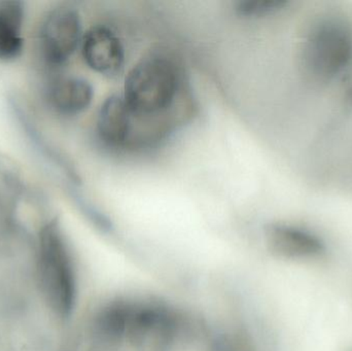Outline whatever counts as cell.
<instances>
[{
	"instance_id": "6da1fadb",
	"label": "cell",
	"mask_w": 352,
	"mask_h": 351,
	"mask_svg": "<svg viewBox=\"0 0 352 351\" xmlns=\"http://www.w3.org/2000/svg\"><path fill=\"white\" fill-rule=\"evenodd\" d=\"M352 60V32L349 24L335 16L314 21L302 41L300 67L312 86H329Z\"/></svg>"
},
{
	"instance_id": "7a4b0ae2",
	"label": "cell",
	"mask_w": 352,
	"mask_h": 351,
	"mask_svg": "<svg viewBox=\"0 0 352 351\" xmlns=\"http://www.w3.org/2000/svg\"><path fill=\"white\" fill-rule=\"evenodd\" d=\"M37 273L49 306L68 317L76 300V276L65 238L57 225H47L39 234Z\"/></svg>"
},
{
	"instance_id": "3957f363",
	"label": "cell",
	"mask_w": 352,
	"mask_h": 351,
	"mask_svg": "<svg viewBox=\"0 0 352 351\" xmlns=\"http://www.w3.org/2000/svg\"><path fill=\"white\" fill-rule=\"evenodd\" d=\"M179 74L175 62L162 55L138 62L125 80L124 100L132 113L154 115L175 100Z\"/></svg>"
},
{
	"instance_id": "277c9868",
	"label": "cell",
	"mask_w": 352,
	"mask_h": 351,
	"mask_svg": "<svg viewBox=\"0 0 352 351\" xmlns=\"http://www.w3.org/2000/svg\"><path fill=\"white\" fill-rule=\"evenodd\" d=\"M82 22L78 12L68 6L52 10L41 29V47L51 64L67 61L82 41Z\"/></svg>"
},
{
	"instance_id": "5b68a950",
	"label": "cell",
	"mask_w": 352,
	"mask_h": 351,
	"mask_svg": "<svg viewBox=\"0 0 352 351\" xmlns=\"http://www.w3.org/2000/svg\"><path fill=\"white\" fill-rule=\"evenodd\" d=\"M82 53L89 67L107 76L118 73L125 60L121 41L107 26L93 27L82 36Z\"/></svg>"
},
{
	"instance_id": "8992f818",
	"label": "cell",
	"mask_w": 352,
	"mask_h": 351,
	"mask_svg": "<svg viewBox=\"0 0 352 351\" xmlns=\"http://www.w3.org/2000/svg\"><path fill=\"white\" fill-rule=\"evenodd\" d=\"M266 238L274 253L287 259H314L324 251V242L318 235L295 225H271L267 228Z\"/></svg>"
},
{
	"instance_id": "52a82bcc",
	"label": "cell",
	"mask_w": 352,
	"mask_h": 351,
	"mask_svg": "<svg viewBox=\"0 0 352 351\" xmlns=\"http://www.w3.org/2000/svg\"><path fill=\"white\" fill-rule=\"evenodd\" d=\"M131 111L123 97H109L101 105L97 130L105 144L119 146L127 141L131 127Z\"/></svg>"
},
{
	"instance_id": "ba28073f",
	"label": "cell",
	"mask_w": 352,
	"mask_h": 351,
	"mask_svg": "<svg viewBox=\"0 0 352 351\" xmlns=\"http://www.w3.org/2000/svg\"><path fill=\"white\" fill-rule=\"evenodd\" d=\"M92 86L84 78H63L52 86L50 102L54 109L63 115H78L86 111L93 100Z\"/></svg>"
},
{
	"instance_id": "9c48e42d",
	"label": "cell",
	"mask_w": 352,
	"mask_h": 351,
	"mask_svg": "<svg viewBox=\"0 0 352 351\" xmlns=\"http://www.w3.org/2000/svg\"><path fill=\"white\" fill-rule=\"evenodd\" d=\"M24 6L12 0L0 1V60L16 59L22 54Z\"/></svg>"
},
{
	"instance_id": "30bf717a",
	"label": "cell",
	"mask_w": 352,
	"mask_h": 351,
	"mask_svg": "<svg viewBox=\"0 0 352 351\" xmlns=\"http://www.w3.org/2000/svg\"><path fill=\"white\" fill-rule=\"evenodd\" d=\"M287 4L285 0H239L235 10L239 16L256 18L279 12Z\"/></svg>"
},
{
	"instance_id": "8fae6325",
	"label": "cell",
	"mask_w": 352,
	"mask_h": 351,
	"mask_svg": "<svg viewBox=\"0 0 352 351\" xmlns=\"http://www.w3.org/2000/svg\"><path fill=\"white\" fill-rule=\"evenodd\" d=\"M341 92H342V99L345 104L352 107V71L343 78Z\"/></svg>"
},
{
	"instance_id": "7c38bea8",
	"label": "cell",
	"mask_w": 352,
	"mask_h": 351,
	"mask_svg": "<svg viewBox=\"0 0 352 351\" xmlns=\"http://www.w3.org/2000/svg\"><path fill=\"white\" fill-rule=\"evenodd\" d=\"M211 351H245L243 348L236 343L235 341H232L231 339L221 340L213 346Z\"/></svg>"
}]
</instances>
